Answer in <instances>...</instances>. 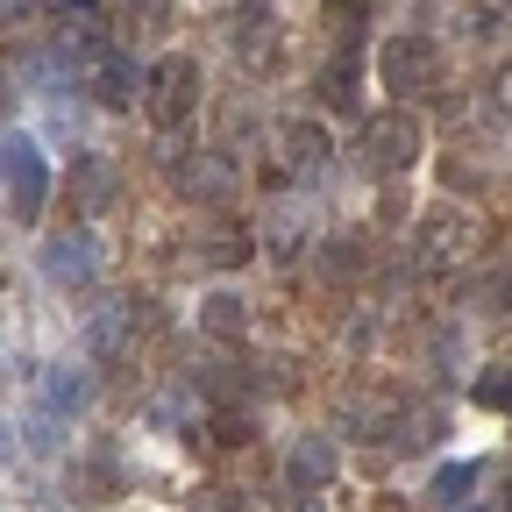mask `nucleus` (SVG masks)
I'll use <instances>...</instances> for the list:
<instances>
[{"instance_id": "nucleus-19", "label": "nucleus", "mask_w": 512, "mask_h": 512, "mask_svg": "<svg viewBox=\"0 0 512 512\" xmlns=\"http://www.w3.org/2000/svg\"><path fill=\"white\" fill-rule=\"evenodd\" d=\"M200 328L221 335V342H242V335H249V306H242L235 292H207V299H200Z\"/></svg>"}, {"instance_id": "nucleus-17", "label": "nucleus", "mask_w": 512, "mask_h": 512, "mask_svg": "<svg viewBox=\"0 0 512 512\" xmlns=\"http://www.w3.org/2000/svg\"><path fill=\"white\" fill-rule=\"evenodd\" d=\"M256 249H271L278 264L306 256V214H299V207H278L271 221H256Z\"/></svg>"}, {"instance_id": "nucleus-29", "label": "nucleus", "mask_w": 512, "mask_h": 512, "mask_svg": "<svg viewBox=\"0 0 512 512\" xmlns=\"http://www.w3.org/2000/svg\"><path fill=\"white\" fill-rule=\"evenodd\" d=\"M456 512H484V505H456Z\"/></svg>"}, {"instance_id": "nucleus-8", "label": "nucleus", "mask_w": 512, "mask_h": 512, "mask_svg": "<svg viewBox=\"0 0 512 512\" xmlns=\"http://www.w3.org/2000/svg\"><path fill=\"white\" fill-rule=\"evenodd\" d=\"M143 299L136 292H114V299H100L93 313H86V349L93 356H121L128 342H136V328H143Z\"/></svg>"}, {"instance_id": "nucleus-24", "label": "nucleus", "mask_w": 512, "mask_h": 512, "mask_svg": "<svg viewBox=\"0 0 512 512\" xmlns=\"http://www.w3.org/2000/svg\"><path fill=\"white\" fill-rule=\"evenodd\" d=\"M214 434H221V441H249V420H242V413H221Z\"/></svg>"}, {"instance_id": "nucleus-10", "label": "nucleus", "mask_w": 512, "mask_h": 512, "mask_svg": "<svg viewBox=\"0 0 512 512\" xmlns=\"http://www.w3.org/2000/svg\"><path fill=\"white\" fill-rule=\"evenodd\" d=\"M86 406H93V377H86L79 363H43V370H36V413L79 420Z\"/></svg>"}, {"instance_id": "nucleus-5", "label": "nucleus", "mask_w": 512, "mask_h": 512, "mask_svg": "<svg viewBox=\"0 0 512 512\" xmlns=\"http://www.w3.org/2000/svg\"><path fill=\"white\" fill-rule=\"evenodd\" d=\"M413 249H420V264L456 271V264H470V256H484V221L470 207H427L420 228H413Z\"/></svg>"}, {"instance_id": "nucleus-7", "label": "nucleus", "mask_w": 512, "mask_h": 512, "mask_svg": "<svg viewBox=\"0 0 512 512\" xmlns=\"http://www.w3.org/2000/svg\"><path fill=\"white\" fill-rule=\"evenodd\" d=\"M171 185H178V200H207L221 214L235 200V164L221 150H185V157H171Z\"/></svg>"}, {"instance_id": "nucleus-2", "label": "nucleus", "mask_w": 512, "mask_h": 512, "mask_svg": "<svg viewBox=\"0 0 512 512\" xmlns=\"http://www.w3.org/2000/svg\"><path fill=\"white\" fill-rule=\"evenodd\" d=\"M377 86L392 93V100H420V93H434L441 86V50H434V36H420V29H392L377 43Z\"/></svg>"}, {"instance_id": "nucleus-15", "label": "nucleus", "mask_w": 512, "mask_h": 512, "mask_svg": "<svg viewBox=\"0 0 512 512\" xmlns=\"http://www.w3.org/2000/svg\"><path fill=\"white\" fill-rule=\"evenodd\" d=\"M114 192H121V178H114L107 157H79V164H72V207H79V214H107Z\"/></svg>"}, {"instance_id": "nucleus-13", "label": "nucleus", "mask_w": 512, "mask_h": 512, "mask_svg": "<svg viewBox=\"0 0 512 512\" xmlns=\"http://www.w3.org/2000/svg\"><path fill=\"white\" fill-rule=\"evenodd\" d=\"M200 264H214V271H235V264H249L256 256V228H242V221H228V214H214L207 228H200Z\"/></svg>"}, {"instance_id": "nucleus-9", "label": "nucleus", "mask_w": 512, "mask_h": 512, "mask_svg": "<svg viewBox=\"0 0 512 512\" xmlns=\"http://www.w3.org/2000/svg\"><path fill=\"white\" fill-rule=\"evenodd\" d=\"M86 86H93L100 107H136V100H143V64L128 57V50H114V43H93V72H86Z\"/></svg>"}, {"instance_id": "nucleus-23", "label": "nucleus", "mask_w": 512, "mask_h": 512, "mask_svg": "<svg viewBox=\"0 0 512 512\" xmlns=\"http://www.w3.org/2000/svg\"><path fill=\"white\" fill-rule=\"evenodd\" d=\"M192 512H249V498H242V491H228V484H207L200 498H192Z\"/></svg>"}, {"instance_id": "nucleus-16", "label": "nucleus", "mask_w": 512, "mask_h": 512, "mask_svg": "<svg viewBox=\"0 0 512 512\" xmlns=\"http://www.w3.org/2000/svg\"><path fill=\"white\" fill-rule=\"evenodd\" d=\"M356 79H363V50H328V64L313 72V86H320V100L328 107H356Z\"/></svg>"}, {"instance_id": "nucleus-22", "label": "nucleus", "mask_w": 512, "mask_h": 512, "mask_svg": "<svg viewBox=\"0 0 512 512\" xmlns=\"http://www.w3.org/2000/svg\"><path fill=\"white\" fill-rule=\"evenodd\" d=\"M470 399L491 406V413H512V363H484V370L470 377Z\"/></svg>"}, {"instance_id": "nucleus-26", "label": "nucleus", "mask_w": 512, "mask_h": 512, "mask_svg": "<svg viewBox=\"0 0 512 512\" xmlns=\"http://www.w3.org/2000/svg\"><path fill=\"white\" fill-rule=\"evenodd\" d=\"M57 15H72V22L86 15V22H93V15H100V0H57Z\"/></svg>"}, {"instance_id": "nucleus-20", "label": "nucleus", "mask_w": 512, "mask_h": 512, "mask_svg": "<svg viewBox=\"0 0 512 512\" xmlns=\"http://www.w3.org/2000/svg\"><path fill=\"white\" fill-rule=\"evenodd\" d=\"M313 256H320V278H328V285H349V278H363V271H370V256H363V242H356V235L320 242Z\"/></svg>"}, {"instance_id": "nucleus-14", "label": "nucleus", "mask_w": 512, "mask_h": 512, "mask_svg": "<svg viewBox=\"0 0 512 512\" xmlns=\"http://www.w3.org/2000/svg\"><path fill=\"white\" fill-rule=\"evenodd\" d=\"M335 441L328 434H299L292 441V456H285V484L292 491H320V484H335Z\"/></svg>"}, {"instance_id": "nucleus-25", "label": "nucleus", "mask_w": 512, "mask_h": 512, "mask_svg": "<svg viewBox=\"0 0 512 512\" xmlns=\"http://www.w3.org/2000/svg\"><path fill=\"white\" fill-rule=\"evenodd\" d=\"M370 342H377V313L370 320H349V349H370Z\"/></svg>"}, {"instance_id": "nucleus-1", "label": "nucleus", "mask_w": 512, "mask_h": 512, "mask_svg": "<svg viewBox=\"0 0 512 512\" xmlns=\"http://www.w3.org/2000/svg\"><path fill=\"white\" fill-rule=\"evenodd\" d=\"M200 93H207L200 57H185V50H164L150 72H143V114L164 128V136H178V128L200 114Z\"/></svg>"}, {"instance_id": "nucleus-4", "label": "nucleus", "mask_w": 512, "mask_h": 512, "mask_svg": "<svg viewBox=\"0 0 512 512\" xmlns=\"http://www.w3.org/2000/svg\"><path fill=\"white\" fill-rule=\"evenodd\" d=\"M420 157H427V121H420L413 107L370 114V128H363V164H370L377 178H406Z\"/></svg>"}, {"instance_id": "nucleus-12", "label": "nucleus", "mask_w": 512, "mask_h": 512, "mask_svg": "<svg viewBox=\"0 0 512 512\" xmlns=\"http://www.w3.org/2000/svg\"><path fill=\"white\" fill-rule=\"evenodd\" d=\"M278 157H285V171L306 178V171H320V164L335 157V136L313 114H292V121H278Z\"/></svg>"}, {"instance_id": "nucleus-28", "label": "nucleus", "mask_w": 512, "mask_h": 512, "mask_svg": "<svg viewBox=\"0 0 512 512\" xmlns=\"http://www.w3.org/2000/svg\"><path fill=\"white\" fill-rule=\"evenodd\" d=\"M8 448H15V434H8V420H0V456H8Z\"/></svg>"}, {"instance_id": "nucleus-6", "label": "nucleus", "mask_w": 512, "mask_h": 512, "mask_svg": "<svg viewBox=\"0 0 512 512\" xmlns=\"http://www.w3.org/2000/svg\"><path fill=\"white\" fill-rule=\"evenodd\" d=\"M36 271H43L50 285H64V292H86V285L107 271V249H100V235L79 221V228H57V235H43V249H36Z\"/></svg>"}, {"instance_id": "nucleus-3", "label": "nucleus", "mask_w": 512, "mask_h": 512, "mask_svg": "<svg viewBox=\"0 0 512 512\" xmlns=\"http://www.w3.org/2000/svg\"><path fill=\"white\" fill-rule=\"evenodd\" d=\"M50 157H43V143L36 136H0V200H8V214L15 221H36L43 207H50Z\"/></svg>"}, {"instance_id": "nucleus-30", "label": "nucleus", "mask_w": 512, "mask_h": 512, "mask_svg": "<svg viewBox=\"0 0 512 512\" xmlns=\"http://www.w3.org/2000/svg\"><path fill=\"white\" fill-rule=\"evenodd\" d=\"M0 8H15V0H0Z\"/></svg>"}, {"instance_id": "nucleus-21", "label": "nucleus", "mask_w": 512, "mask_h": 512, "mask_svg": "<svg viewBox=\"0 0 512 512\" xmlns=\"http://www.w3.org/2000/svg\"><path fill=\"white\" fill-rule=\"evenodd\" d=\"M477 477H484L477 463H441V470L427 477V498H434V505H448V512H456V505H470V484H477Z\"/></svg>"}, {"instance_id": "nucleus-27", "label": "nucleus", "mask_w": 512, "mask_h": 512, "mask_svg": "<svg viewBox=\"0 0 512 512\" xmlns=\"http://www.w3.org/2000/svg\"><path fill=\"white\" fill-rule=\"evenodd\" d=\"M491 306H498V313H512V271H505V278L491 285Z\"/></svg>"}, {"instance_id": "nucleus-18", "label": "nucleus", "mask_w": 512, "mask_h": 512, "mask_svg": "<svg viewBox=\"0 0 512 512\" xmlns=\"http://www.w3.org/2000/svg\"><path fill=\"white\" fill-rule=\"evenodd\" d=\"M200 384H164V392L150 399V420L157 427H171V434H185V427H200Z\"/></svg>"}, {"instance_id": "nucleus-11", "label": "nucleus", "mask_w": 512, "mask_h": 512, "mask_svg": "<svg viewBox=\"0 0 512 512\" xmlns=\"http://www.w3.org/2000/svg\"><path fill=\"white\" fill-rule=\"evenodd\" d=\"M228 43H235L242 64H278V8H271V0H242Z\"/></svg>"}]
</instances>
